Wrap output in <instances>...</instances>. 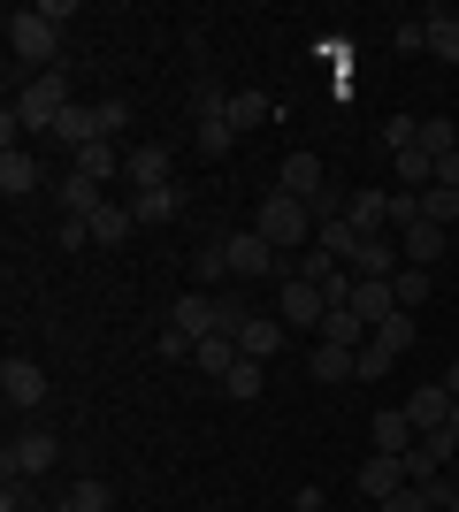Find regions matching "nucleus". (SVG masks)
<instances>
[{
    "mask_svg": "<svg viewBox=\"0 0 459 512\" xmlns=\"http://www.w3.org/2000/svg\"><path fill=\"white\" fill-rule=\"evenodd\" d=\"M276 192L306 199V207H322L329 176H322V153H284V169H276Z\"/></svg>",
    "mask_w": 459,
    "mask_h": 512,
    "instance_id": "nucleus-8",
    "label": "nucleus"
},
{
    "mask_svg": "<svg viewBox=\"0 0 459 512\" xmlns=\"http://www.w3.org/2000/svg\"><path fill=\"white\" fill-rule=\"evenodd\" d=\"M69 161H77V176H85V184H108V176L131 169V153L108 146V138H100V146H85V153H69Z\"/></svg>",
    "mask_w": 459,
    "mask_h": 512,
    "instance_id": "nucleus-19",
    "label": "nucleus"
},
{
    "mask_svg": "<svg viewBox=\"0 0 459 512\" xmlns=\"http://www.w3.org/2000/svg\"><path fill=\"white\" fill-rule=\"evenodd\" d=\"M54 459H62L54 428H16V436H8V451H0V474H8V482H39Z\"/></svg>",
    "mask_w": 459,
    "mask_h": 512,
    "instance_id": "nucleus-4",
    "label": "nucleus"
},
{
    "mask_svg": "<svg viewBox=\"0 0 459 512\" xmlns=\"http://www.w3.org/2000/svg\"><path fill=\"white\" fill-rule=\"evenodd\" d=\"M459 451L452 428H437V436H421L414 451H406V482H444V459Z\"/></svg>",
    "mask_w": 459,
    "mask_h": 512,
    "instance_id": "nucleus-12",
    "label": "nucleus"
},
{
    "mask_svg": "<svg viewBox=\"0 0 459 512\" xmlns=\"http://www.w3.org/2000/svg\"><path fill=\"white\" fill-rule=\"evenodd\" d=\"M421 222H437V230L459 222V192H452V184H429V192H421Z\"/></svg>",
    "mask_w": 459,
    "mask_h": 512,
    "instance_id": "nucleus-30",
    "label": "nucleus"
},
{
    "mask_svg": "<svg viewBox=\"0 0 459 512\" xmlns=\"http://www.w3.org/2000/svg\"><path fill=\"white\" fill-rule=\"evenodd\" d=\"M8 54L23 69H62V23H46L39 8H8Z\"/></svg>",
    "mask_w": 459,
    "mask_h": 512,
    "instance_id": "nucleus-2",
    "label": "nucleus"
},
{
    "mask_svg": "<svg viewBox=\"0 0 459 512\" xmlns=\"http://www.w3.org/2000/svg\"><path fill=\"white\" fill-rule=\"evenodd\" d=\"M391 367H398V360H383V352H368V344H360V383H383Z\"/></svg>",
    "mask_w": 459,
    "mask_h": 512,
    "instance_id": "nucleus-44",
    "label": "nucleus"
},
{
    "mask_svg": "<svg viewBox=\"0 0 459 512\" xmlns=\"http://www.w3.org/2000/svg\"><path fill=\"white\" fill-rule=\"evenodd\" d=\"M406 421H414L421 436H437V428H452V390H444V383L414 390V398H406Z\"/></svg>",
    "mask_w": 459,
    "mask_h": 512,
    "instance_id": "nucleus-13",
    "label": "nucleus"
},
{
    "mask_svg": "<svg viewBox=\"0 0 459 512\" xmlns=\"http://www.w3.org/2000/svg\"><path fill=\"white\" fill-rule=\"evenodd\" d=\"M329 299H322V283L314 276H284V291H276V321L284 329H322Z\"/></svg>",
    "mask_w": 459,
    "mask_h": 512,
    "instance_id": "nucleus-7",
    "label": "nucleus"
},
{
    "mask_svg": "<svg viewBox=\"0 0 459 512\" xmlns=\"http://www.w3.org/2000/svg\"><path fill=\"white\" fill-rule=\"evenodd\" d=\"M352 314L368 321V329H383V321L398 314V299H391V283H352Z\"/></svg>",
    "mask_w": 459,
    "mask_h": 512,
    "instance_id": "nucleus-28",
    "label": "nucleus"
},
{
    "mask_svg": "<svg viewBox=\"0 0 459 512\" xmlns=\"http://www.w3.org/2000/svg\"><path fill=\"white\" fill-rule=\"evenodd\" d=\"M0 192H8V199H31V192H39V161H31V146L0 153Z\"/></svg>",
    "mask_w": 459,
    "mask_h": 512,
    "instance_id": "nucleus-23",
    "label": "nucleus"
},
{
    "mask_svg": "<svg viewBox=\"0 0 459 512\" xmlns=\"http://www.w3.org/2000/svg\"><path fill=\"white\" fill-rule=\"evenodd\" d=\"M261 367H268V360H238V367H230V383H222V398H261V390H268Z\"/></svg>",
    "mask_w": 459,
    "mask_h": 512,
    "instance_id": "nucleus-35",
    "label": "nucleus"
},
{
    "mask_svg": "<svg viewBox=\"0 0 459 512\" xmlns=\"http://www.w3.org/2000/svg\"><path fill=\"white\" fill-rule=\"evenodd\" d=\"M314 253H329L337 268H352V253H360V230H352L345 214H322V222H314Z\"/></svg>",
    "mask_w": 459,
    "mask_h": 512,
    "instance_id": "nucleus-14",
    "label": "nucleus"
},
{
    "mask_svg": "<svg viewBox=\"0 0 459 512\" xmlns=\"http://www.w3.org/2000/svg\"><path fill=\"white\" fill-rule=\"evenodd\" d=\"M0 512H39V490H31V482H8V490H0Z\"/></svg>",
    "mask_w": 459,
    "mask_h": 512,
    "instance_id": "nucleus-42",
    "label": "nucleus"
},
{
    "mask_svg": "<svg viewBox=\"0 0 459 512\" xmlns=\"http://www.w3.org/2000/svg\"><path fill=\"white\" fill-rule=\"evenodd\" d=\"M54 146H69V153H85V146H100V115H92L85 100L69 107L62 123H54Z\"/></svg>",
    "mask_w": 459,
    "mask_h": 512,
    "instance_id": "nucleus-25",
    "label": "nucleus"
},
{
    "mask_svg": "<svg viewBox=\"0 0 459 512\" xmlns=\"http://www.w3.org/2000/svg\"><path fill=\"white\" fill-rule=\"evenodd\" d=\"M222 260H230V283H261V276H276V245H268L261 230H230L222 237Z\"/></svg>",
    "mask_w": 459,
    "mask_h": 512,
    "instance_id": "nucleus-5",
    "label": "nucleus"
},
{
    "mask_svg": "<svg viewBox=\"0 0 459 512\" xmlns=\"http://www.w3.org/2000/svg\"><path fill=\"white\" fill-rule=\"evenodd\" d=\"M92 115H100V138L123 146V130H131V100H92Z\"/></svg>",
    "mask_w": 459,
    "mask_h": 512,
    "instance_id": "nucleus-37",
    "label": "nucleus"
},
{
    "mask_svg": "<svg viewBox=\"0 0 459 512\" xmlns=\"http://www.w3.org/2000/svg\"><path fill=\"white\" fill-rule=\"evenodd\" d=\"M398 490H406V459L368 451V459H360V497H368V505H383V497H398Z\"/></svg>",
    "mask_w": 459,
    "mask_h": 512,
    "instance_id": "nucleus-11",
    "label": "nucleus"
},
{
    "mask_svg": "<svg viewBox=\"0 0 459 512\" xmlns=\"http://www.w3.org/2000/svg\"><path fill=\"white\" fill-rule=\"evenodd\" d=\"M414 337H421V329H414V314L398 306V314H391V321H383V329L368 337V352H383V360H406V352H414Z\"/></svg>",
    "mask_w": 459,
    "mask_h": 512,
    "instance_id": "nucleus-24",
    "label": "nucleus"
},
{
    "mask_svg": "<svg viewBox=\"0 0 459 512\" xmlns=\"http://www.w3.org/2000/svg\"><path fill=\"white\" fill-rule=\"evenodd\" d=\"M62 245H69V253H77V245H92V222H85V214H62Z\"/></svg>",
    "mask_w": 459,
    "mask_h": 512,
    "instance_id": "nucleus-45",
    "label": "nucleus"
},
{
    "mask_svg": "<svg viewBox=\"0 0 459 512\" xmlns=\"http://www.w3.org/2000/svg\"><path fill=\"white\" fill-rule=\"evenodd\" d=\"M192 360H199V375L230 383V367H238L245 352H238V337H222V329H215V337H199V344H192Z\"/></svg>",
    "mask_w": 459,
    "mask_h": 512,
    "instance_id": "nucleus-20",
    "label": "nucleus"
},
{
    "mask_svg": "<svg viewBox=\"0 0 459 512\" xmlns=\"http://www.w3.org/2000/svg\"><path fill=\"white\" fill-rule=\"evenodd\" d=\"M253 230H261L276 253H291V245H306V237H314V207H306V199H291V192H268L261 214H253Z\"/></svg>",
    "mask_w": 459,
    "mask_h": 512,
    "instance_id": "nucleus-3",
    "label": "nucleus"
},
{
    "mask_svg": "<svg viewBox=\"0 0 459 512\" xmlns=\"http://www.w3.org/2000/svg\"><path fill=\"white\" fill-rule=\"evenodd\" d=\"M62 512H115V490H108V482H92V474H85V482H77V490L62 497Z\"/></svg>",
    "mask_w": 459,
    "mask_h": 512,
    "instance_id": "nucleus-31",
    "label": "nucleus"
},
{
    "mask_svg": "<svg viewBox=\"0 0 459 512\" xmlns=\"http://www.w3.org/2000/svg\"><path fill=\"white\" fill-rule=\"evenodd\" d=\"M131 214H138V222H176V214H184V184H153V192H138Z\"/></svg>",
    "mask_w": 459,
    "mask_h": 512,
    "instance_id": "nucleus-27",
    "label": "nucleus"
},
{
    "mask_svg": "<svg viewBox=\"0 0 459 512\" xmlns=\"http://www.w3.org/2000/svg\"><path fill=\"white\" fill-rule=\"evenodd\" d=\"M153 344H161V360H192V337H184V329H161Z\"/></svg>",
    "mask_w": 459,
    "mask_h": 512,
    "instance_id": "nucleus-43",
    "label": "nucleus"
},
{
    "mask_svg": "<svg viewBox=\"0 0 459 512\" xmlns=\"http://www.w3.org/2000/svg\"><path fill=\"white\" fill-rule=\"evenodd\" d=\"M383 199H391V192H352V199H345L337 214H345V222H352L360 237H383V230H391V214H383ZM391 237H398V230H391Z\"/></svg>",
    "mask_w": 459,
    "mask_h": 512,
    "instance_id": "nucleus-16",
    "label": "nucleus"
},
{
    "mask_svg": "<svg viewBox=\"0 0 459 512\" xmlns=\"http://www.w3.org/2000/svg\"><path fill=\"white\" fill-rule=\"evenodd\" d=\"M391 46H398V54H429V23H398V31H391Z\"/></svg>",
    "mask_w": 459,
    "mask_h": 512,
    "instance_id": "nucleus-40",
    "label": "nucleus"
},
{
    "mask_svg": "<svg viewBox=\"0 0 459 512\" xmlns=\"http://www.w3.org/2000/svg\"><path fill=\"white\" fill-rule=\"evenodd\" d=\"M306 367H314V383H360V352H345V344H314V360H306Z\"/></svg>",
    "mask_w": 459,
    "mask_h": 512,
    "instance_id": "nucleus-18",
    "label": "nucleus"
},
{
    "mask_svg": "<svg viewBox=\"0 0 459 512\" xmlns=\"http://www.w3.org/2000/svg\"><path fill=\"white\" fill-rule=\"evenodd\" d=\"M391 299L406 306V314H421V299H429V268H398V276H391Z\"/></svg>",
    "mask_w": 459,
    "mask_h": 512,
    "instance_id": "nucleus-34",
    "label": "nucleus"
},
{
    "mask_svg": "<svg viewBox=\"0 0 459 512\" xmlns=\"http://www.w3.org/2000/svg\"><path fill=\"white\" fill-rule=\"evenodd\" d=\"M131 222H138L131 207H100V214H92V245H123V237H131Z\"/></svg>",
    "mask_w": 459,
    "mask_h": 512,
    "instance_id": "nucleus-32",
    "label": "nucleus"
},
{
    "mask_svg": "<svg viewBox=\"0 0 459 512\" xmlns=\"http://www.w3.org/2000/svg\"><path fill=\"white\" fill-rule=\"evenodd\" d=\"M169 329H184V337H215V329H222V306H215V291H184V299H176L169 306Z\"/></svg>",
    "mask_w": 459,
    "mask_h": 512,
    "instance_id": "nucleus-10",
    "label": "nucleus"
},
{
    "mask_svg": "<svg viewBox=\"0 0 459 512\" xmlns=\"http://www.w3.org/2000/svg\"><path fill=\"white\" fill-rule=\"evenodd\" d=\"M192 268H199V283H192V291H207V283H222V276H230V260H222V245H207V253H199Z\"/></svg>",
    "mask_w": 459,
    "mask_h": 512,
    "instance_id": "nucleus-41",
    "label": "nucleus"
},
{
    "mask_svg": "<svg viewBox=\"0 0 459 512\" xmlns=\"http://www.w3.org/2000/svg\"><path fill=\"white\" fill-rule=\"evenodd\" d=\"M123 176L138 192H153V184H176V161H169V146H131V169Z\"/></svg>",
    "mask_w": 459,
    "mask_h": 512,
    "instance_id": "nucleus-17",
    "label": "nucleus"
},
{
    "mask_svg": "<svg viewBox=\"0 0 459 512\" xmlns=\"http://www.w3.org/2000/svg\"><path fill=\"white\" fill-rule=\"evenodd\" d=\"M62 207H69V214H85V222H92V214L108 207V199H100V184H85V176L69 169V184H62Z\"/></svg>",
    "mask_w": 459,
    "mask_h": 512,
    "instance_id": "nucleus-36",
    "label": "nucleus"
},
{
    "mask_svg": "<svg viewBox=\"0 0 459 512\" xmlns=\"http://www.w3.org/2000/svg\"><path fill=\"white\" fill-rule=\"evenodd\" d=\"M268 115H276V107H268V92H230V123H238V130H261Z\"/></svg>",
    "mask_w": 459,
    "mask_h": 512,
    "instance_id": "nucleus-33",
    "label": "nucleus"
},
{
    "mask_svg": "<svg viewBox=\"0 0 459 512\" xmlns=\"http://www.w3.org/2000/svg\"><path fill=\"white\" fill-rule=\"evenodd\" d=\"M398 253H406V268H437L444 260V230L437 222H414V230H398Z\"/></svg>",
    "mask_w": 459,
    "mask_h": 512,
    "instance_id": "nucleus-21",
    "label": "nucleus"
},
{
    "mask_svg": "<svg viewBox=\"0 0 459 512\" xmlns=\"http://www.w3.org/2000/svg\"><path fill=\"white\" fill-rule=\"evenodd\" d=\"M437 184H452V192H459V146H452V153L437 161Z\"/></svg>",
    "mask_w": 459,
    "mask_h": 512,
    "instance_id": "nucleus-46",
    "label": "nucleus"
},
{
    "mask_svg": "<svg viewBox=\"0 0 459 512\" xmlns=\"http://www.w3.org/2000/svg\"><path fill=\"white\" fill-rule=\"evenodd\" d=\"M46 367L39 360H23V352H8V360H0V398H8V413H39L46 406Z\"/></svg>",
    "mask_w": 459,
    "mask_h": 512,
    "instance_id": "nucleus-6",
    "label": "nucleus"
},
{
    "mask_svg": "<svg viewBox=\"0 0 459 512\" xmlns=\"http://www.w3.org/2000/svg\"><path fill=\"white\" fill-rule=\"evenodd\" d=\"M238 352H245V360H276V352H284V321H261V314H253L238 329Z\"/></svg>",
    "mask_w": 459,
    "mask_h": 512,
    "instance_id": "nucleus-26",
    "label": "nucleus"
},
{
    "mask_svg": "<svg viewBox=\"0 0 459 512\" xmlns=\"http://www.w3.org/2000/svg\"><path fill=\"white\" fill-rule=\"evenodd\" d=\"M452 436H459V398H452Z\"/></svg>",
    "mask_w": 459,
    "mask_h": 512,
    "instance_id": "nucleus-48",
    "label": "nucleus"
},
{
    "mask_svg": "<svg viewBox=\"0 0 459 512\" xmlns=\"http://www.w3.org/2000/svg\"><path fill=\"white\" fill-rule=\"evenodd\" d=\"M452 146H459L452 115H421V153H437V161H444V153H452Z\"/></svg>",
    "mask_w": 459,
    "mask_h": 512,
    "instance_id": "nucleus-38",
    "label": "nucleus"
},
{
    "mask_svg": "<svg viewBox=\"0 0 459 512\" xmlns=\"http://www.w3.org/2000/svg\"><path fill=\"white\" fill-rule=\"evenodd\" d=\"M437 383H444V390H452V398H459V360H452V367H444V375H437Z\"/></svg>",
    "mask_w": 459,
    "mask_h": 512,
    "instance_id": "nucleus-47",
    "label": "nucleus"
},
{
    "mask_svg": "<svg viewBox=\"0 0 459 512\" xmlns=\"http://www.w3.org/2000/svg\"><path fill=\"white\" fill-rule=\"evenodd\" d=\"M429 54H437V62H459V8H429Z\"/></svg>",
    "mask_w": 459,
    "mask_h": 512,
    "instance_id": "nucleus-29",
    "label": "nucleus"
},
{
    "mask_svg": "<svg viewBox=\"0 0 459 512\" xmlns=\"http://www.w3.org/2000/svg\"><path fill=\"white\" fill-rule=\"evenodd\" d=\"M398 268H406V253H398L391 230H383V237H360V253H352V276H360V283H391Z\"/></svg>",
    "mask_w": 459,
    "mask_h": 512,
    "instance_id": "nucleus-9",
    "label": "nucleus"
},
{
    "mask_svg": "<svg viewBox=\"0 0 459 512\" xmlns=\"http://www.w3.org/2000/svg\"><path fill=\"white\" fill-rule=\"evenodd\" d=\"M383 146H391V153H414L421 146V115H391V123H383Z\"/></svg>",
    "mask_w": 459,
    "mask_h": 512,
    "instance_id": "nucleus-39",
    "label": "nucleus"
},
{
    "mask_svg": "<svg viewBox=\"0 0 459 512\" xmlns=\"http://www.w3.org/2000/svg\"><path fill=\"white\" fill-rule=\"evenodd\" d=\"M314 337H322V344H345V352H360V344H368L375 329H368V321H360V314H352V306H329Z\"/></svg>",
    "mask_w": 459,
    "mask_h": 512,
    "instance_id": "nucleus-22",
    "label": "nucleus"
},
{
    "mask_svg": "<svg viewBox=\"0 0 459 512\" xmlns=\"http://www.w3.org/2000/svg\"><path fill=\"white\" fill-rule=\"evenodd\" d=\"M8 107H16V123L31 130V138H54V123H62L69 107H77V92H69L62 69H46V77H31V85H23Z\"/></svg>",
    "mask_w": 459,
    "mask_h": 512,
    "instance_id": "nucleus-1",
    "label": "nucleus"
},
{
    "mask_svg": "<svg viewBox=\"0 0 459 512\" xmlns=\"http://www.w3.org/2000/svg\"><path fill=\"white\" fill-rule=\"evenodd\" d=\"M414 444H421V428L406 421V406H383V413H375V451H391V459H406Z\"/></svg>",
    "mask_w": 459,
    "mask_h": 512,
    "instance_id": "nucleus-15",
    "label": "nucleus"
}]
</instances>
